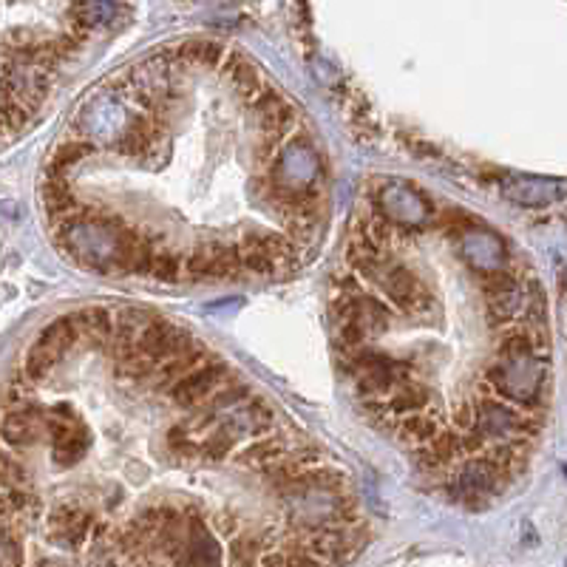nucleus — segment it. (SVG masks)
Instances as JSON below:
<instances>
[{"label": "nucleus", "instance_id": "obj_1", "mask_svg": "<svg viewBox=\"0 0 567 567\" xmlns=\"http://www.w3.org/2000/svg\"><path fill=\"white\" fill-rule=\"evenodd\" d=\"M341 366L355 377L358 392L363 400H380L386 397L394 386L411 380L414 363L403 358H392L386 352H380L375 346H360L358 352L343 355Z\"/></svg>", "mask_w": 567, "mask_h": 567}, {"label": "nucleus", "instance_id": "obj_2", "mask_svg": "<svg viewBox=\"0 0 567 567\" xmlns=\"http://www.w3.org/2000/svg\"><path fill=\"white\" fill-rule=\"evenodd\" d=\"M547 375L545 358H522V360H494L486 369V380L511 403L533 406L542 394Z\"/></svg>", "mask_w": 567, "mask_h": 567}, {"label": "nucleus", "instance_id": "obj_3", "mask_svg": "<svg viewBox=\"0 0 567 567\" xmlns=\"http://www.w3.org/2000/svg\"><path fill=\"white\" fill-rule=\"evenodd\" d=\"M329 324L332 326H343V324H355L366 338H375L380 332H386L392 326V309L375 292H355V295H332L329 301Z\"/></svg>", "mask_w": 567, "mask_h": 567}, {"label": "nucleus", "instance_id": "obj_4", "mask_svg": "<svg viewBox=\"0 0 567 567\" xmlns=\"http://www.w3.org/2000/svg\"><path fill=\"white\" fill-rule=\"evenodd\" d=\"M321 176L318 157L309 148L307 140H292L278 154L275 165L270 168V185L287 190V193H304L312 190Z\"/></svg>", "mask_w": 567, "mask_h": 567}, {"label": "nucleus", "instance_id": "obj_5", "mask_svg": "<svg viewBox=\"0 0 567 567\" xmlns=\"http://www.w3.org/2000/svg\"><path fill=\"white\" fill-rule=\"evenodd\" d=\"M224 550L216 542L213 530L207 528L205 513L199 508L185 511V539L171 556L176 567H222Z\"/></svg>", "mask_w": 567, "mask_h": 567}, {"label": "nucleus", "instance_id": "obj_6", "mask_svg": "<svg viewBox=\"0 0 567 567\" xmlns=\"http://www.w3.org/2000/svg\"><path fill=\"white\" fill-rule=\"evenodd\" d=\"M377 210L392 227H426L435 216V207L403 182H386L377 190Z\"/></svg>", "mask_w": 567, "mask_h": 567}, {"label": "nucleus", "instance_id": "obj_7", "mask_svg": "<svg viewBox=\"0 0 567 567\" xmlns=\"http://www.w3.org/2000/svg\"><path fill=\"white\" fill-rule=\"evenodd\" d=\"M486 304H488V326H513L520 324L528 307L525 284L508 270H499L486 278Z\"/></svg>", "mask_w": 567, "mask_h": 567}, {"label": "nucleus", "instance_id": "obj_8", "mask_svg": "<svg viewBox=\"0 0 567 567\" xmlns=\"http://www.w3.org/2000/svg\"><path fill=\"white\" fill-rule=\"evenodd\" d=\"M375 287L383 292V301L394 304L397 309H406V312L409 309H426L428 301H431V295L423 287V281L403 264H392V261L383 264Z\"/></svg>", "mask_w": 567, "mask_h": 567}, {"label": "nucleus", "instance_id": "obj_9", "mask_svg": "<svg viewBox=\"0 0 567 567\" xmlns=\"http://www.w3.org/2000/svg\"><path fill=\"white\" fill-rule=\"evenodd\" d=\"M227 377H230L227 363L222 358L213 355L207 363H202L190 375L176 380L173 386H168L165 392H168L173 406H179V409H196L199 403H202V400H207L216 389H219Z\"/></svg>", "mask_w": 567, "mask_h": 567}, {"label": "nucleus", "instance_id": "obj_10", "mask_svg": "<svg viewBox=\"0 0 567 567\" xmlns=\"http://www.w3.org/2000/svg\"><path fill=\"white\" fill-rule=\"evenodd\" d=\"M525 426V411L499 403V400H482L471 406V428L479 431L488 443L520 437Z\"/></svg>", "mask_w": 567, "mask_h": 567}, {"label": "nucleus", "instance_id": "obj_11", "mask_svg": "<svg viewBox=\"0 0 567 567\" xmlns=\"http://www.w3.org/2000/svg\"><path fill=\"white\" fill-rule=\"evenodd\" d=\"M94 528H97L94 513L77 503L57 505L52 516H48V537L60 547H69V550H77L86 542H91Z\"/></svg>", "mask_w": 567, "mask_h": 567}, {"label": "nucleus", "instance_id": "obj_12", "mask_svg": "<svg viewBox=\"0 0 567 567\" xmlns=\"http://www.w3.org/2000/svg\"><path fill=\"white\" fill-rule=\"evenodd\" d=\"M503 479L505 477L499 474L488 460L469 457V460H460L452 494L457 499H462V503H469V505H479V499L491 496L499 486H503Z\"/></svg>", "mask_w": 567, "mask_h": 567}, {"label": "nucleus", "instance_id": "obj_13", "mask_svg": "<svg viewBox=\"0 0 567 567\" xmlns=\"http://www.w3.org/2000/svg\"><path fill=\"white\" fill-rule=\"evenodd\" d=\"M273 423H275V414H273L270 403H267L264 397H256V394L250 397L247 403H241L239 409L222 414V420H219V426L227 428L236 440H241V437L256 440V437L270 435Z\"/></svg>", "mask_w": 567, "mask_h": 567}, {"label": "nucleus", "instance_id": "obj_14", "mask_svg": "<svg viewBox=\"0 0 567 567\" xmlns=\"http://www.w3.org/2000/svg\"><path fill=\"white\" fill-rule=\"evenodd\" d=\"M460 247H462L465 261H469L474 270H482L486 275H494V273L503 270L505 244H503V239L496 236V233L474 224L469 233H462V236H460Z\"/></svg>", "mask_w": 567, "mask_h": 567}, {"label": "nucleus", "instance_id": "obj_15", "mask_svg": "<svg viewBox=\"0 0 567 567\" xmlns=\"http://www.w3.org/2000/svg\"><path fill=\"white\" fill-rule=\"evenodd\" d=\"M48 435H52V445H55V462L60 469H69V465L80 462L82 454L89 452V428L77 423V420H55V417H48Z\"/></svg>", "mask_w": 567, "mask_h": 567}, {"label": "nucleus", "instance_id": "obj_16", "mask_svg": "<svg viewBox=\"0 0 567 567\" xmlns=\"http://www.w3.org/2000/svg\"><path fill=\"white\" fill-rule=\"evenodd\" d=\"M290 457H292L290 440L284 435H275V431H270V435H264V437L250 440L247 445H241L236 452V462L239 465H244V469H258V471H270L273 465L290 460Z\"/></svg>", "mask_w": 567, "mask_h": 567}, {"label": "nucleus", "instance_id": "obj_17", "mask_svg": "<svg viewBox=\"0 0 567 567\" xmlns=\"http://www.w3.org/2000/svg\"><path fill=\"white\" fill-rule=\"evenodd\" d=\"M428 400H431L428 386H423L420 380H406L400 383V386H394L386 397H380V409L386 417L400 420V417H409V414H423Z\"/></svg>", "mask_w": 567, "mask_h": 567}, {"label": "nucleus", "instance_id": "obj_18", "mask_svg": "<svg viewBox=\"0 0 567 567\" xmlns=\"http://www.w3.org/2000/svg\"><path fill=\"white\" fill-rule=\"evenodd\" d=\"M216 72H222L224 77L233 80V86H236V91L241 94L244 103L250 97H256L261 91V86L267 82V77L258 69V63L239 55V52H224V57H222L219 69H216Z\"/></svg>", "mask_w": 567, "mask_h": 567}, {"label": "nucleus", "instance_id": "obj_19", "mask_svg": "<svg viewBox=\"0 0 567 567\" xmlns=\"http://www.w3.org/2000/svg\"><path fill=\"white\" fill-rule=\"evenodd\" d=\"M94 154V142L86 137H72V140H63L52 157L46 162V176L52 179H65V173H72L82 159H89Z\"/></svg>", "mask_w": 567, "mask_h": 567}, {"label": "nucleus", "instance_id": "obj_20", "mask_svg": "<svg viewBox=\"0 0 567 567\" xmlns=\"http://www.w3.org/2000/svg\"><path fill=\"white\" fill-rule=\"evenodd\" d=\"M74 321L80 326V335L91 346H108V341L114 338V309H108V307L77 309Z\"/></svg>", "mask_w": 567, "mask_h": 567}, {"label": "nucleus", "instance_id": "obj_21", "mask_svg": "<svg viewBox=\"0 0 567 567\" xmlns=\"http://www.w3.org/2000/svg\"><path fill=\"white\" fill-rule=\"evenodd\" d=\"M82 341L80 335V326L74 321V312L69 315H60V318H55L52 324H46L40 329V335H38V343L48 346L52 352H57L60 358L69 352V349H74L77 343Z\"/></svg>", "mask_w": 567, "mask_h": 567}, {"label": "nucleus", "instance_id": "obj_22", "mask_svg": "<svg viewBox=\"0 0 567 567\" xmlns=\"http://www.w3.org/2000/svg\"><path fill=\"white\" fill-rule=\"evenodd\" d=\"M210 358H213V355L207 352L205 346H196L193 352H188V355H176V358H168V360L157 363L154 380L162 383V386L168 389V386H173L176 380H182L185 375H190L193 369H199L202 363H207Z\"/></svg>", "mask_w": 567, "mask_h": 567}, {"label": "nucleus", "instance_id": "obj_23", "mask_svg": "<svg viewBox=\"0 0 567 567\" xmlns=\"http://www.w3.org/2000/svg\"><path fill=\"white\" fill-rule=\"evenodd\" d=\"M236 437L230 435L227 428L213 426L210 431L196 437V460H207V462H222L230 457V452L236 448Z\"/></svg>", "mask_w": 567, "mask_h": 567}, {"label": "nucleus", "instance_id": "obj_24", "mask_svg": "<svg viewBox=\"0 0 567 567\" xmlns=\"http://www.w3.org/2000/svg\"><path fill=\"white\" fill-rule=\"evenodd\" d=\"M437 431H440V420L435 414H428V411L409 414V417H400V420H397V435L403 437L406 443L417 445V448L435 440Z\"/></svg>", "mask_w": 567, "mask_h": 567}, {"label": "nucleus", "instance_id": "obj_25", "mask_svg": "<svg viewBox=\"0 0 567 567\" xmlns=\"http://www.w3.org/2000/svg\"><path fill=\"white\" fill-rule=\"evenodd\" d=\"M57 360H60V355L57 352H52V349L48 346H43V343H31L29 346V352H26V358H23V366H21V380L23 383H40V380H46L48 377V372L55 369L57 366Z\"/></svg>", "mask_w": 567, "mask_h": 567}, {"label": "nucleus", "instance_id": "obj_26", "mask_svg": "<svg viewBox=\"0 0 567 567\" xmlns=\"http://www.w3.org/2000/svg\"><path fill=\"white\" fill-rule=\"evenodd\" d=\"M253 397V386H250V383H244V380H224L219 389H216L213 394H210V411H216V414H227V411H233V409H239L241 403H247V400Z\"/></svg>", "mask_w": 567, "mask_h": 567}, {"label": "nucleus", "instance_id": "obj_27", "mask_svg": "<svg viewBox=\"0 0 567 567\" xmlns=\"http://www.w3.org/2000/svg\"><path fill=\"white\" fill-rule=\"evenodd\" d=\"M148 275L162 281V284H176V281L185 278V258H182L171 247H159V250H154L151 270H148Z\"/></svg>", "mask_w": 567, "mask_h": 567}, {"label": "nucleus", "instance_id": "obj_28", "mask_svg": "<svg viewBox=\"0 0 567 567\" xmlns=\"http://www.w3.org/2000/svg\"><path fill=\"white\" fill-rule=\"evenodd\" d=\"M261 559V545L250 533H236L227 545V562L230 567H258Z\"/></svg>", "mask_w": 567, "mask_h": 567}, {"label": "nucleus", "instance_id": "obj_29", "mask_svg": "<svg viewBox=\"0 0 567 567\" xmlns=\"http://www.w3.org/2000/svg\"><path fill=\"white\" fill-rule=\"evenodd\" d=\"M165 443H168V452L182 462H190L196 460V435L190 431L188 423H176L168 428V435H165Z\"/></svg>", "mask_w": 567, "mask_h": 567}, {"label": "nucleus", "instance_id": "obj_30", "mask_svg": "<svg viewBox=\"0 0 567 567\" xmlns=\"http://www.w3.org/2000/svg\"><path fill=\"white\" fill-rule=\"evenodd\" d=\"M505 193L520 205H545L550 199V190L539 182H520V188H505Z\"/></svg>", "mask_w": 567, "mask_h": 567}, {"label": "nucleus", "instance_id": "obj_31", "mask_svg": "<svg viewBox=\"0 0 567 567\" xmlns=\"http://www.w3.org/2000/svg\"><path fill=\"white\" fill-rule=\"evenodd\" d=\"M278 140H270V137H264L256 148V162L261 165V168H273L275 159H278Z\"/></svg>", "mask_w": 567, "mask_h": 567}, {"label": "nucleus", "instance_id": "obj_32", "mask_svg": "<svg viewBox=\"0 0 567 567\" xmlns=\"http://www.w3.org/2000/svg\"><path fill=\"white\" fill-rule=\"evenodd\" d=\"M284 567H324V564H321V562H315L312 556H307L304 550L298 547V550H292L290 556L284 554Z\"/></svg>", "mask_w": 567, "mask_h": 567}, {"label": "nucleus", "instance_id": "obj_33", "mask_svg": "<svg viewBox=\"0 0 567 567\" xmlns=\"http://www.w3.org/2000/svg\"><path fill=\"white\" fill-rule=\"evenodd\" d=\"M213 525H216V530H219L224 539H233V537H236V533H239V522H236V516H224V513H222V516H216Z\"/></svg>", "mask_w": 567, "mask_h": 567}, {"label": "nucleus", "instance_id": "obj_34", "mask_svg": "<svg viewBox=\"0 0 567 567\" xmlns=\"http://www.w3.org/2000/svg\"><path fill=\"white\" fill-rule=\"evenodd\" d=\"M258 567H284V554L281 550H270L258 559Z\"/></svg>", "mask_w": 567, "mask_h": 567}, {"label": "nucleus", "instance_id": "obj_35", "mask_svg": "<svg viewBox=\"0 0 567 567\" xmlns=\"http://www.w3.org/2000/svg\"><path fill=\"white\" fill-rule=\"evenodd\" d=\"M38 567H60V564H55V562H40Z\"/></svg>", "mask_w": 567, "mask_h": 567}]
</instances>
